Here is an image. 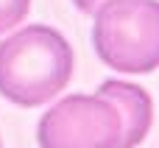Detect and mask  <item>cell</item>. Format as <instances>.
Masks as SVG:
<instances>
[{"mask_svg":"<svg viewBox=\"0 0 159 148\" xmlns=\"http://www.w3.org/2000/svg\"><path fill=\"white\" fill-rule=\"evenodd\" d=\"M154 120L151 95L126 81H103L95 95H67L36 129L42 148H137Z\"/></svg>","mask_w":159,"mask_h":148,"instance_id":"cell-1","label":"cell"},{"mask_svg":"<svg viewBox=\"0 0 159 148\" xmlns=\"http://www.w3.org/2000/svg\"><path fill=\"white\" fill-rule=\"evenodd\" d=\"M0 148H3V146H0Z\"/></svg>","mask_w":159,"mask_h":148,"instance_id":"cell-6","label":"cell"},{"mask_svg":"<svg viewBox=\"0 0 159 148\" xmlns=\"http://www.w3.org/2000/svg\"><path fill=\"white\" fill-rule=\"evenodd\" d=\"M92 45L98 59L117 73L159 67V0H109L95 11Z\"/></svg>","mask_w":159,"mask_h":148,"instance_id":"cell-3","label":"cell"},{"mask_svg":"<svg viewBox=\"0 0 159 148\" xmlns=\"http://www.w3.org/2000/svg\"><path fill=\"white\" fill-rule=\"evenodd\" d=\"M75 3V8L81 11V14H95L103 3H109V0H73Z\"/></svg>","mask_w":159,"mask_h":148,"instance_id":"cell-5","label":"cell"},{"mask_svg":"<svg viewBox=\"0 0 159 148\" xmlns=\"http://www.w3.org/2000/svg\"><path fill=\"white\" fill-rule=\"evenodd\" d=\"M31 11V0H0V36L17 28Z\"/></svg>","mask_w":159,"mask_h":148,"instance_id":"cell-4","label":"cell"},{"mask_svg":"<svg viewBox=\"0 0 159 148\" xmlns=\"http://www.w3.org/2000/svg\"><path fill=\"white\" fill-rule=\"evenodd\" d=\"M73 48L50 25H28L0 42V95L34 109L56 98L73 78Z\"/></svg>","mask_w":159,"mask_h":148,"instance_id":"cell-2","label":"cell"}]
</instances>
